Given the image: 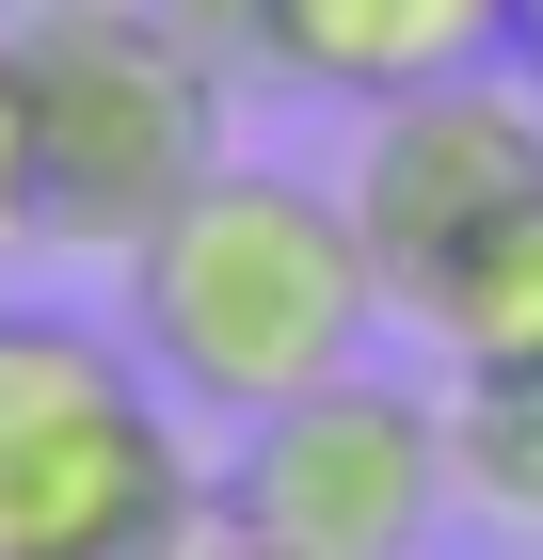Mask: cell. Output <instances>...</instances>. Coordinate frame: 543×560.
<instances>
[{"label": "cell", "instance_id": "cell-12", "mask_svg": "<svg viewBox=\"0 0 543 560\" xmlns=\"http://www.w3.org/2000/svg\"><path fill=\"white\" fill-rule=\"evenodd\" d=\"M511 65H528V81H543V0H528V16H511Z\"/></svg>", "mask_w": 543, "mask_h": 560}, {"label": "cell", "instance_id": "cell-7", "mask_svg": "<svg viewBox=\"0 0 543 560\" xmlns=\"http://www.w3.org/2000/svg\"><path fill=\"white\" fill-rule=\"evenodd\" d=\"M416 337L448 352V369H543V192L416 304Z\"/></svg>", "mask_w": 543, "mask_h": 560}, {"label": "cell", "instance_id": "cell-6", "mask_svg": "<svg viewBox=\"0 0 543 560\" xmlns=\"http://www.w3.org/2000/svg\"><path fill=\"white\" fill-rule=\"evenodd\" d=\"M511 16H528V0H256V81L335 96V113H383V96H432V81L511 65Z\"/></svg>", "mask_w": 543, "mask_h": 560}, {"label": "cell", "instance_id": "cell-2", "mask_svg": "<svg viewBox=\"0 0 543 560\" xmlns=\"http://www.w3.org/2000/svg\"><path fill=\"white\" fill-rule=\"evenodd\" d=\"M224 513V465L128 320L0 304V560H176Z\"/></svg>", "mask_w": 543, "mask_h": 560}, {"label": "cell", "instance_id": "cell-9", "mask_svg": "<svg viewBox=\"0 0 543 560\" xmlns=\"http://www.w3.org/2000/svg\"><path fill=\"white\" fill-rule=\"evenodd\" d=\"M0 241H33V65L0 33Z\"/></svg>", "mask_w": 543, "mask_h": 560}, {"label": "cell", "instance_id": "cell-5", "mask_svg": "<svg viewBox=\"0 0 543 560\" xmlns=\"http://www.w3.org/2000/svg\"><path fill=\"white\" fill-rule=\"evenodd\" d=\"M335 192H352V224H368V257H383V304L416 320V304L543 192V81L528 65H480V81H432V96L352 113V176H335Z\"/></svg>", "mask_w": 543, "mask_h": 560}, {"label": "cell", "instance_id": "cell-4", "mask_svg": "<svg viewBox=\"0 0 543 560\" xmlns=\"http://www.w3.org/2000/svg\"><path fill=\"white\" fill-rule=\"evenodd\" d=\"M224 513L304 545V560H416L432 513H448V400L383 385V369H335V385L272 400L224 448Z\"/></svg>", "mask_w": 543, "mask_h": 560}, {"label": "cell", "instance_id": "cell-10", "mask_svg": "<svg viewBox=\"0 0 543 560\" xmlns=\"http://www.w3.org/2000/svg\"><path fill=\"white\" fill-rule=\"evenodd\" d=\"M192 48H224V65H256V0H161Z\"/></svg>", "mask_w": 543, "mask_h": 560}, {"label": "cell", "instance_id": "cell-1", "mask_svg": "<svg viewBox=\"0 0 543 560\" xmlns=\"http://www.w3.org/2000/svg\"><path fill=\"white\" fill-rule=\"evenodd\" d=\"M400 320L383 304V257L335 176L288 161H224L192 209L128 257V337L192 417H272V400L368 369V337Z\"/></svg>", "mask_w": 543, "mask_h": 560}, {"label": "cell", "instance_id": "cell-3", "mask_svg": "<svg viewBox=\"0 0 543 560\" xmlns=\"http://www.w3.org/2000/svg\"><path fill=\"white\" fill-rule=\"evenodd\" d=\"M33 65V241L48 257H144L240 144H224V48H192L161 0H48L16 16Z\"/></svg>", "mask_w": 543, "mask_h": 560}, {"label": "cell", "instance_id": "cell-11", "mask_svg": "<svg viewBox=\"0 0 543 560\" xmlns=\"http://www.w3.org/2000/svg\"><path fill=\"white\" fill-rule=\"evenodd\" d=\"M176 560H304V545H272V528H240V513H209V528H192V545H176Z\"/></svg>", "mask_w": 543, "mask_h": 560}, {"label": "cell", "instance_id": "cell-8", "mask_svg": "<svg viewBox=\"0 0 543 560\" xmlns=\"http://www.w3.org/2000/svg\"><path fill=\"white\" fill-rule=\"evenodd\" d=\"M448 497L543 545V369H448Z\"/></svg>", "mask_w": 543, "mask_h": 560}]
</instances>
